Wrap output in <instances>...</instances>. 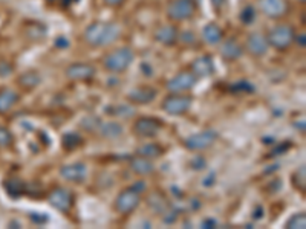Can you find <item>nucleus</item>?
Listing matches in <instances>:
<instances>
[{"label": "nucleus", "instance_id": "9b49d317", "mask_svg": "<svg viewBox=\"0 0 306 229\" xmlns=\"http://www.w3.org/2000/svg\"><path fill=\"white\" fill-rule=\"evenodd\" d=\"M259 6L262 12L271 19H280L290 9V3L286 0H259Z\"/></svg>", "mask_w": 306, "mask_h": 229}, {"label": "nucleus", "instance_id": "2eb2a0df", "mask_svg": "<svg viewBox=\"0 0 306 229\" xmlns=\"http://www.w3.org/2000/svg\"><path fill=\"white\" fill-rule=\"evenodd\" d=\"M242 54H244V47L235 37L227 39L221 46V55L228 61H235L241 58Z\"/></svg>", "mask_w": 306, "mask_h": 229}, {"label": "nucleus", "instance_id": "4c0bfd02", "mask_svg": "<svg viewBox=\"0 0 306 229\" xmlns=\"http://www.w3.org/2000/svg\"><path fill=\"white\" fill-rule=\"evenodd\" d=\"M31 220H32L34 223H39V225H42V223H46V222H48V216H46V214H37V213H32V214H31Z\"/></svg>", "mask_w": 306, "mask_h": 229}, {"label": "nucleus", "instance_id": "ddd939ff", "mask_svg": "<svg viewBox=\"0 0 306 229\" xmlns=\"http://www.w3.org/2000/svg\"><path fill=\"white\" fill-rule=\"evenodd\" d=\"M268 47H269V43H268V39L265 37L263 34L260 32H253L246 39V49L251 55L254 57H262L268 52Z\"/></svg>", "mask_w": 306, "mask_h": 229}, {"label": "nucleus", "instance_id": "20e7f679", "mask_svg": "<svg viewBox=\"0 0 306 229\" xmlns=\"http://www.w3.org/2000/svg\"><path fill=\"white\" fill-rule=\"evenodd\" d=\"M194 11H196V3L193 0H172L167 6L169 19L175 22L190 19V17L194 15Z\"/></svg>", "mask_w": 306, "mask_h": 229}, {"label": "nucleus", "instance_id": "8fccbe9b", "mask_svg": "<svg viewBox=\"0 0 306 229\" xmlns=\"http://www.w3.org/2000/svg\"><path fill=\"white\" fill-rule=\"evenodd\" d=\"M300 2H305V0H300Z\"/></svg>", "mask_w": 306, "mask_h": 229}, {"label": "nucleus", "instance_id": "a878e982", "mask_svg": "<svg viewBox=\"0 0 306 229\" xmlns=\"http://www.w3.org/2000/svg\"><path fill=\"white\" fill-rule=\"evenodd\" d=\"M40 81H42V77L35 72V70H31V72H26L20 77V84L26 87V89H32V87L39 86Z\"/></svg>", "mask_w": 306, "mask_h": 229}, {"label": "nucleus", "instance_id": "a211bd4d", "mask_svg": "<svg viewBox=\"0 0 306 229\" xmlns=\"http://www.w3.org/2000/svg\"><path fill=\"white\" fill-rule=\"evenodd\" d=\"M147 203H149L150 209H153L156 214H166L167 211H170V208H172L169 200L166 199V196L163 194V192H158V191L149 194Z\"/></svg>", "mask_w": 306, "mask_h": 229}, {"label": "nucleus", "instance_id": "6e6552de", "mask_svg": "<svg viewBox=\"0 0 306 229\" xmlns=\"http://www.w3.org/2000/svg\"><path fill=\"white\" fill-rule=\"evenodd\" d=\"M196 81H197V77L191 72V70H184V72H179L167 83V89L173 93L190 91L196 84Z\"/></svg>", "mask_w": 306, "mask_h": 229}, {"label": "nucleus", "instance_id": "1a4fd4ad", "mask_svg": "<svg viewBox=\"0 0 306 229\" xmlns=\"http://www.w3.org/2000/svg\"><path fill=\"white\" fill-rule=\"evenodd\" d=\"M161 127H163V122L158 121L156 118H139L135 121L133 124V132L135 135L141 137H153L159 133Z\"/></svg>", "mask_w": 306, "mask_h": 229}, {"label": "nucleus", "instance_id": "f3484780", "mask_svg": "<svg viewBox=\"0 0 306 229\" xmlns=\"http://www.w3.org/2000/svg\"><path fill=\"white\" fill-rule=\"evenodd\" d=\"M191 72L196 77H208L214 72V63L208 55L196 58L191 64Z\"/></svg>", "mask_w": 306, "mask_h": 229}, {"label": "nucleus", "instance_id": "f8f14e48", "mask_svg": "<svg viewBox=\"0 0 306 229\" xmlns=\"http://www.w3.org/2000/svg\"><path fill=\"white\" fill-rule=\"evenodd\" d=\"M66 77L72 81H89L95 77V67L86 63L70 64L66 69Z\"/></svg>", "mask_w": 306, "mask_h": 229}, {"label": "nucleus", "instance_id": "2f4dec72", "mask_svg": "<svg viewBox=\"0 0 306 229\" xmlns=\"http://www.w3.org/2000/svg\"><path fill=\"white\" fill-rule=\"evenodd\" d=\"M101 124V121L95 116H89V118H84L83 122H81V126L87 130V132H92V130H98Z\"/></svg>", "mask_w": 306, "mask_h": 229}, {"label": "nucleus", "instance_id": "4468645a", "mask_svg": "<svg viewBox=\"0 0 306 229\" xmlns=\"http://www.w3.org/2000/svg\"><path fill=\"white\" fill-rule=\"evenodd\" d=\"M60 174L61 178L69 181V182H83L86 174H87V170H86V165L84 164H69V165H63L60 168Z\"/></svg>", "mask_w": 306, "mask_h": 229}, {"label": "nucleus", "instance_id": "cd10ccee", "mask_svg": "<svg viewBox=\"0 0 306 229\" xmlns=\"http://www.w3.org/2000/svg\"><path fill=\"white\" fill-rule=\"evenodd\" d=\"M293 183L297 189L305 191L306 189V167L302 165L296 170V173L293 174Z\"/></svg>", "mask_w": 306, "mask_h": 229}, {"label": "nucleus", "instance_id": "58836bf2", "mask_svg": "<svg viewBox=\"0 0 306 229\" xmlns=\"http://www.w3.org/2000/svg\"><path fill=\"white\" fill-rule=\"evenodd\" d=\"M294 40H297L299 46L305 47V46H306V34H305V32H300V35H296Z\"/></svg>", "mask_w": 306, "mask_h": 229}, {"label": "nucleus", "instance_id": "b1692460", "mask_svg": "<svg viewBox=\"0 0 306 229\" xmlns=\"http://www.w3.org/2000/svg\"><path fill=\"white\" fill-rule=\"evenodd\" d=\"M98 130H101V135L104 137H118L122 135V127L120 124H117V122H101Z\"/></svg>", "mask_w": 306, "mask_h": 229}, {"label": "nucleus", "instance_id": "f03ea898", "mask_svg": "<svg viewBox=\"0 0 306 229\" xmlns=\"http://www.w3.org/2000/svg\"><path fill=\"white\" fill-rule=\"evenodd\" d=\"M133 61V50L129 47H120L111 54H107L103 60V64L111 72H124Z\"/></svg>", "mask_w": 306, "mask_h": 229}, {"label": "nucleus", "instance_id": "473e14b6", "mask_svg": "<svg viewBox=\"0 0 306 229\" xmlns=\"http://www.w3.org/2000/svg\"><path fill=\"white\" fill-rule=\"evenodd\" d=\"M231 91L233 92H248V93H251V92H254V87L251 86L248 81H245V80H241L239 83H236L235 86H231Z\"/></svg>", "mask_w": 306, "mask_h": 229}, {"label": "nucleus", "instance_id": "72a5a7b5", "mask_svg": "<svg viewBox=\"0 0 306 229\" xmlns=\"http://www.w3.org/2000/svg\"><path fill=\"white\" fill-rule=\"evenodd\" d=\"M12 142V135L9 133L8 129L0 127V145L2 147H8Z\"/></svg>", "mask_w": 306, "mask_h": 229}, {"label": "nucleus", "instance_id": "37998d69", "mask_svg": "<svg viewBox=\"0 0 306 229\" xmlns=\"http://www.w3.org/2000/svg\"><path fill=\"white\" fill-rule=\"evenodd\" d=\"M56 45H57L59 47H67V46H69V42H67V40H64L63 37H60V39H57Z\"/></svg>", "mask_w": 306, "mask_h": 229}, {"label": "nucleus", "instance_id": "f257e3e1", "mask_svg": "<svg viewBox=\"0 0 306 229\" xmlns=\"http://www.w3.org/2000/svg\"><path fill=\"white\" fill-rule=\"evenodd\" d=\"M121 34V29L117 23H104L95 22L89 25L84 31V40L91 46L100 47L114 43Z\"/></svg>", "mask_w": 306, "mask_h": 229}, {"label": "nucleus", "instance_id": "393cba45", "mask_svg": "<svg viewBox=\"0 0 306 229\" xmlns=\"http://www.w3.org/2000/svg\"><path fill=\"white\" fill-rule=\"evenodd\" d=\"M136 153L139 156H144V157H147V159H150V157H159L164 153V150L158 144H146V145H141L136 150Z\"/></svg>", "mask_w": 306, "mask_h": 229}, {"label": "nucleus", "instance_id": "dca6fc26", "mask_svg": "<svg viewBox=\"0 0 306 229\" xmlns=\"http://www.w3.org/2000/svg\"><path fill=\"white\" fill-rule=\"evenodd\" d=\"M156 96V91L152 89V87H147V86H142V87H136L133 89L127 98L129 101L135 102V104H149L150 101H153Z\"/></svg>", "mask_w": 306, "mask_h": 229}, {"label": "nucleus", "instance_id": "7ed1b4c3", "mask_svg": "<svg viewBox=\"0 0 306 229\" xmlns=\"http://www.w3.org/2000/svg\"><path fill=\"white\" fill-rule=\"evenodd\" d=\"M296 37V31L290 25H277L271 29V32L268 34V43L269 46H273L277 50H285L288 49Z\"/></svg>", "mask_w": 306, "mask_h": 229}, {"label": "nucleus", "instance_id": "f704fd0d", "mask_svg": "<svg viewBox=\"0 0 306 229\" xmlns=\"http://www.w3.org/2000/svg\"><path fill=\"white\" fill-rule=\"evenodd\" d=\"M290 148H291V142H290V140H286V142L279 144L277 148H274V151H273L271 154H273V156H280V154H283L286 150H290Z\"/></svg>", "mask_w": 306, "mask_h": 229}, {"label": "nucleus", "instance_id": "a18cd8bd", "mask_svg": "<svg viewBox=\"0 0 306 229\" xmlns=\"http://www.w3.org/2000/svg\"><path fill=\"white\" fill-rule=\"evenodd\" d=\"M214 226H216V220L208 219V220L202 222V228H214Z\"/></svg>", "mask_w": 306, "mask_h": 229}, {"label": "nucleus", "instance_id": "39448f33", "mask_svg": "<svg viewBox=\"0 0 306 229\" xmlns=\"http://www.w3.org/2000/svg\"><path fill=\"white\" fill-rule=\"evenodd\" d=\"M48 200L54 208L64 214L70 213L72 206H74V194L70 192V189H66V188L52 189L48 196Z\"/></svg>", "mask_w": 306, "mask_h": 229}, {"label": "nucleus", "instance_id": "aec40b11", "mask_svg": "<svg viewBox=\"0 0 306 229\" xmlns=\"http://www.w3.org/2000/svg\"><path fill=\"white\" fill-rule=\"evenodd\" d=\"M130 168L133 173L139 174V176H146V174H150L153 173L155 167H153V162L150 159H147V157L144 156H133L130 159Z\"/></svg>", "mask_w": 306, "mask_h": 229}, {"label": "nucleus", "instance_id": "6ab92c4d", "mask_svg": "<svg viewBox=\"0 0 306 229\" xmlns=\"http://www.w3.org/2000/svg\"><path fill=\"white\" fill-rule=\"evenodd\" d=\"M155 39H156L159 43L172 46V45H175L176 40H178V29H176V26H173V25H164V26H161L159 29H156Z\"/></svg>", "mask_w": 306, "mask_h": 229}, {"label": "nucleus", "instance_id": "9d476101", "mask_svg": "<svg viewBox=\"0 0 306 229\" xmlns=\"http://www.w3.org/2000/svg\"><path fill=\"white\" fill-rule=\"evenodd\" d=\"M218 139V133L214 130H205L202 133H197L185 139V147L191 151H199L211 147L214 144V140Z\"/></svg>", "mask_w": 306, "mask_h": 229}, {"label": "nucleus", "instance_id": "c756f323", "mask_svg": "<svg viewBox=\"0 0 306 229\" xmlns=\"http://www.w3.org/2000/svg\"><path fill=\"white\" fill-rule=\"evenodd\" d=\"M256 19V9L254 6H245L241 12V20L244 25H251Z\"/></svg>", "mask_w": 306, "mask_h": 229}, {"label": "nucleus", "instance_id": "de8ad7c7", "mask_svg": "<svg viewBox=\"0 0 306 229\" xmlns=\"http://www.w3.org/2000/svg\"><path fill=\"white\" fill-rule=\"evenodd\" d=\"M78 2V0H61V5L66 8V6H70L72 3H77Z\"/></svg>", "mask_w": 306, "mask_h": 229}, {"label": "nucleus", "instance_id": "c03bdc74", "mask_svg": "<svg viewBox=\"0 0 306 229\" xmlns=\"http://www.w3.org/2000/svg\"><path fill=\"white\" fill-rule=\"evenodd\" d=\"M211 2H213V6L219 11V9L222 8V5L225 3V0H211Z\"/></svg>", "mask_w": 306, "mask_h": 229}, {"label": "nucleus", "instance_id": "4be33fe9", "mask_svg": "<svg viewBox=\"0 0 306 229\" xmlns=\"http://www.w3.org/2000/svg\"><path fill=\"white\" fill-rule=\"evenodd\" d=\"M202 37L208 45H218L224 37V32L216 23H208L202 31Z\"/></svg>", "mask_w": 306, "mask_h": 229}, {"label": "nucleus", "instance_id": "c85d7f7f", "mask_svg": "<svg viewBox=\"0 0 306 229\" xmlns=\"http://www.w3.org/2000/svg\"><path fill=\"white\" fill-rule=\"evenodd\" d=\"M286 228L290 229H305L306 228V217L303 213L294 214L290 220L286 222Z\"/></svg>", "mask_w": 306, "mask_h": 229}, {"label": "nucleus", "instance_id": "e433bc0d", "mask_svg": "<svg viewBox=\"0 0 306 229\" xmlns=\"http://www.w3.org/2000/svg\"><path fill=\"white\" fill-rule=\"evenodd\" d=\"M181 42H184L185 45H188V43H194V42H196L194 34H193V32H188V31L183 32V34H181Z\"/></svg>", "mask_w": 306, "mask_h": 229}, {"label": "nucleus", "instance_id": "bb28decb", "mask_svg": "<svg viewBox=\"0 0 306 229\" xmlns=\"http://www.w3.org/2000/svg\"><path fill=\"white\" fill-rule=\"evenodd\" d=\"M81 142H83V139L77 133H67L61 139V144L66 150H75L81 145Z\"/></svg>", "mask_w": 306, "mask_h": 229}, {"label": "nucleus", "instance_id": "423d86ee", "mask_svg": "<svg viewBox=\"0 0 306 229\" xmlns=\"http://www.w3.org/2000/svg\"><path fill=\"white\" fill-rule=\"evenodd\" d=\"M139 202H141L139 192H136L132 188L124 189L120 192V196L115 200V209L120 214H130L138 208Z\"/></svg>", "mask_w": 306, "mask_h": 229}, {"label": "nucleus", "instance_id": "7c9ffc66", "mask_svg": "<svg viewBox=\"0 0 306 229\" xmlns=\"http://www.w3.org/2000/svg\"><path fill=\"white\" fill-rule=\"evenodd\" d=\"M112 113L120 116V118H130L136 113V110L132 107V105H122L121 104V105H117V107L112 110Z\"/></svg>", "mask_w": 306, "mask_h": 229}, {"label": "nucleus", "instance_id": "09e8293b", "mask_svg": "<svg viewBox=\"0 0 306 229\" xmlns=\"http://www.w3.org/2000/svg\"><path fill=\"white\" fill-rule=\"evenodd\" d=\"M49 3H54V2H57V0H48Z\"/></svg>", "mask_w": 306, "mask_h": 229}, {"label": "nucleus", "instance_id": "5701e85b", "mask_svg": "<svg viewBox=\"0 0 306 229\" xmlns=\"http://www.w3.org/2000/svg\"><path fill=\"white\" fill-rule=\"evenodd\" d=\"M17 99H19V95L14 91L5 89L0 92V113H6L8 110H11V107L15 104Z\"/></svg>", "mask_w": 306, "mask_h": 229}, {"label": "nucleus", "instance_id": "a19ab883", "mask_svg": "<svg viewBox=\"0 0 306 229\" xmlns=\"http://www.w3.org/2000/svg\"><path fill=\"white\" fill-rule=\"evenodd\" d=\"M214 183V173H211L210 176H208V178L202 182V185L204 186H210V185H213Z\"/></svg>", "mask_w": 306, "mask_h": 229}, {"label": "nucleus", "instance_id": "c9c22d12", "mask_svg": "<svg viewBox=\"0 0 306 229\" xmlns=\"http://www.w3.org/2000/svg\"><path fill=\"white\" fill-rule=\"evenodd\" d=\"M190 165L194 170H202V168H205V161L202 159V156H197V157H194V159L190 162Z\"/></svg>", "mask_w": 306, "mask_h": 229}, {"label": "nucleus", "instance_id": "412c9836", "mask_svg": "<svg viewBox=\"0 0 306 229\" xmlns=\"http://www.w3.org/2000/svg\"><path fill=\"white\" fill-rule=\"evenodd\" d=\"M5 188H6V192L12 199H19L25 194L26 183L19 178H11L5 182Z\"/></svg>", "mask_w": 306, "mask_h": 229}, {"label": "nucleus", "instance_id": "49530a36", "mask_svg": "<svg viewBox=\"0 0 306 229\" xmlns=\"http://www.w3.org/2000/svg\"><path fill=\"white\" fill-rule=\"evenodd\" d=\"M262 214H263V208H262V206H257L256 213H254V219H256V220H257V219H260V217H262Z\"/></svg>", "mask_w": 306, "mask_h": 229}, {"label": "nucleus", "instance_id": "79ce46f5", "mask_svg": "<svg viewBox=\"0 0 306 229\" xmlns=\"http://www.w3.org/2000/svg\"><path fill=\"white\" fill-rule=\"evenodd\" d=\"M132 189H135L136 192H139V191H142V189H146V183L139 181L138 183H135V185L132 186Z\"/></svg>", "mask_w": 306, "mask_h": 229}, {"label": "nucleus", "instance_id": "0eeeda50", "mask_svg": "<svg viewBox=\"0 0 306 229\" xmlns=\"http://www.w3.org/2000/svg\"><path fill=\"white\" fill-rule=\"evenodd\" d=\"M193 102V98L188 95H170L163 101V109L169 115H183L185 113Z\"/></svg>", "mask_w": 306, "mask_h": 229}, {"label": "nucleus", "instance_id": "ea45409f", "mask_svg": "<svg viewBox=\"0 0 306 229\" xmlns=\"http://www.w3.org/2000/svg\"><path fill=\"white\" fill-rule=\"evenodd\" d=\"M107 6H121L124 3V0H103Z\"/></svg>", "mask_w": 306, "mask_h": 229}]
</instances>
